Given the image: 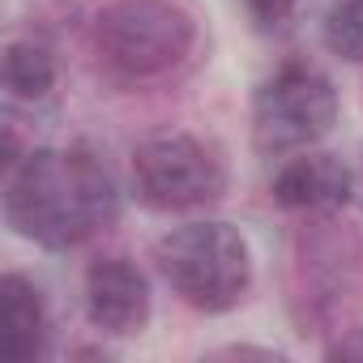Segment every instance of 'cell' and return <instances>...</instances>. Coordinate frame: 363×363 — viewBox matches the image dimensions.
Masks as SVG:
<instances>
[{
	"label": "cell",
	"instance_id": "1",
	"mask_svg": "<svg viewBox=\"0 0 363 363\" xmlns=\"http://www.w3.org/2000/svg\"><path fill=\"white\" fill-rule=\"evenodd\" d=\"M5 218L43 248H73L116 218V189L86 154L35 150L9 167Z\"/></svg>",
	"mask_w": 363,
	"mask_h": 363
},
{
	"label": "cell",
	"instance_id": "2",
	"mask_svg": "<svg viewBox=\"0 0 363 363\" xmlns=\"http://www.w3.org/2000/svg\"><path fill=\"white\" fill-rule=\"evenodd\" d=\"M158 269L179 299L201 312H227L252 286V252L231 223H189L162 235Z\"/></svg>",
	"mask_w": 363,
	"mask_h": 363
},
{
	"label": "cell",
	"instance_id": "3",
	"mask_svg": "<svg viewBox=\"0 0 363 363\" xmlns=\"http://www.w3.org/2000/svg\"><path fill=\"white\" fill-rule=\"evenodd\" d=\"M193 39V18L167 0H116L94 22V43L103 60L128 77H154L179 65Z\"/></svg>",
	"mask_w": 363,
	"mask_h": 363
},
{
	"label": "cell",
	"instance_id": "4",
	"mask_svg": "<svg viewBox=\"0 0 363 363\" xmlns=\"http://www.w3.org/2000/svg\"><path fill=\"white\" fill-rule=\"evenodd\" d=\"M133 184L150 210H193L218 201L227 189V171L210 145L184 133H162L137 145Z\"/></svg>",
	"mask_w": 363,
	"mask_h": 363
},
{
	"label": "cell",
	"instance_id": "5",
	"mask_svg": "<svg viewBox=\"0 0 363 363\" xmlns=\"http://www.w3.org/2000/svg\"><path fill=\"white\" fill-rule=\"evenodd\" d=\"M257 141L265 150H295L308 141H320L337 120V94L329 77L303 65H286L278 77H269L257 94Z\"/></svg>",
	"mask_w": 363,
	"mask_h": 363
},
{
	"label": "cell",
	"instance_id": "6",
	"mask_svg": "<svg viewBox=\"0 0 363 363\" xmlns=\"http://www.w3.org/2000/svg\"><path fill=\"white\" fill-rule=\"evenodd\" d=\"M86 308L90 320L107 333H141L150 320V286L133 261L107 257L94 261L86 274Z\"/></svg>",
	"mask_w": 363,
	"mask_h": 363
},
{
	"label": "cell",
	"instance_id": "7",
	"mask_svg": "<svg viewBox=\"0 0 363 363\" xmlns=\"http://www.w3.org/2000/svg\"><path fill=\"white\" fill-rule=\"evenodd\" d=\"M274 201L286 210H333L350 201V171L333 154L291 158L274 175Z\"/></svg>",
	"mask_w": 363,
	"mask_h": 363
},
{
	"label": "cell",
	"instance_id": "8",
	"mask_svg": "<svg viewBox=\"0 0 363 363\" xmlns=\"http://www.w3.org/2000/svg\"><path fill=\"white\" fill-rule=\"evenodd\" d=\"M43 333H48V312L39 286L22 274H5L0 278V354L26 363L39 354Z\"/></svg>",
	"mask_w": 363,
	"mask_h": 363
},
{
	"label": "cell",
	"instance_id": "9",
	"mask_svg": "<svg viewBox=\"0 0 363 363\" xmlns=\"http://www.w3.org/2000/svg\"><path fill=\"white\" fill-rule=\"evenodd\" d=\"M5 86L13 99H43L56 86V60L43 43H9L5 52Z\"/></svg>",
	"mask_w": 363,
	"mask_h": 363
},
{
	"label": "cell",
	"instance_id": "10",
	"mask_svg": "<svg viewBox=\"0 0 363 363\" xmlns=\"http://www.w3.org/2000/svg\"><path fill=\"white\" fill-rule=\"evenodd\" d=\"M325 48L342 60H363V0H342L325 18Z\"/></svg>",
	"mask_w": 363,
	"mask_h": 363
},
{
	"label": "cell",
	"instance_id": "11",
	"mask_svg": "<svg viewBox=\"0 0 363 363\" xmlns=\"http://www.w3.org/2000/svg\"><path fill=\"white\" fill-rule=\"evenodd\" d=\"M248 9L261 26H282L295 9V0H248Z\"/></svg>",
	"mask_w": 363,
	"mask_h": 363
},
{
	"label": "cell",
	"instance_id": "12",
	"mask_svg": "<svg viewBox=\"0 0 363 363\" xmlns=\"http://www.w3.org/2000/svg\"><path fill=\"white\" fill-rule=\"evenodd\" d=\"M329 359H363V329H350L329 346Z\"/></svg>",
	"mask_w": 363,
	"mask_h": 363
}]
</instances>
